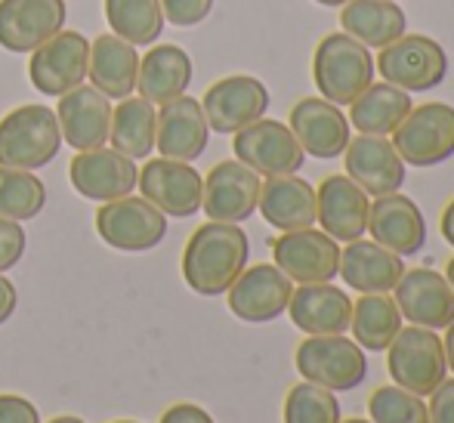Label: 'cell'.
<instances>
[{"label": "cell", "mask_w": 454, "mask_h": 423, "mask_svg": "<svg viewBox=\"0 0 454 423\" xmlns=\"http://www.w3.org/2000/svg\"><path fill=\"white\" fill-rule=\"evenodd\" d=\"M383 352H387V371L395 387L408 389V393L420 396V399H427L449 377L442 337L430 328L408 325L393 337V343Z\"/></svg>", "instance_id": "cell-4"}, {"label": "cell", "mask_w": 454, "mask_h": 423, "mask_svg": "<svg viewBox=\"0 0 454 423\" xmlns=\"http://www.w3.org/2000/svg\"><path fill=\"white\" fill-rule=\"evenodd\" d=\"M340 423H371V420H362V418H353V420H340Z\"/></svg>", "instance_id": "cell-49"}, {"label": "cell", "mask_w": 454, "mask_h": 423, "mask_svg": "<svg viewBox=\"0 0 454 423\" xmlns=\"http://www.w3.org/2000/svg\"><path fill=\"white\" fill-rule=\"evenodd\" d=\"M343 164H347V176L368 198L389 195V192H399L405 185L408 164L402 161L395 145L387 137L359 133L356 139H349L347 152H343Z\"/></svg>", "instance_id": "cell-20"}, {"label": "cell", "mask_w": 454, "mask_h": 423, "mask_svg": "<svg viewBox=\"0 0 454 423\" xmlns=\"http://www.w3.org/2000/svg\"><path fill=\"white\" fill-rule=\"evenodd\" d=\"M442 349H445V362H449V368L454 371V322L445 328V337H442Z\"/></svg>", "instance_id": "cell-45"}, {"label": "cell", "mask_w": 454, "mask_h": 423, "mask_svg": "<svg viewBox=\"0 0 454 423\" xmlns=\"http://www.w3.org/2000/svg\"><path fill=\"white\" fill-rule=\"evenodd\" d=\"M62 143H68L74 152H90L108 143L112 130V102L96 87H74L66 96H59L56 106Z\"/></svg>", "instance_id": "cell-23"}, {"label": "cell", "mask_w": 454, "mask_h": 423, "mask_svg": "<svg viewBox=\"0 0 454 423\" xmlns=\"http://www.w3.org/2000/svg\"><path fill=\"white\" fill-rule=\"evenodd\" d=\"M272 260L297 285H322L340 272V241L316 226L281 232L272 241Z\"/></svg>", "instance_id": "cell-10"}, {"label": "cell", "mask_w": 454, "mask_h": 423, "mask_svg": "<svg viewBox=\"0 0 454 423\" xmlns=\"http://www.w3.org/2000/svg\"><path fill=\"white\" fill-rule=\"evenodd\" d=\"M411 93L393 84H371L359 99L349 106V127L368 137H393L395 127L411 112Z\"/></svg>", "instance_id": "cell-31"}, {"label": "cell", "mask_w": 454, "mask_h": 423, "mask_svg": "<svg viewBox=\"0 0 454 423\" xmlns=\"http://www.w3.org/2000/svg\"><path fill=\"white\" fill-rule=\"evenodd\" d=\"M439 229H442V239L454 247V198H451L449 204H445L442 220H439Z\"/></svg>", "instance_id": "cell-44"}, {"label": "cell", "mask_w": 454, "mask_h": 423, "mask_svg": "<svg viewBox=\"0 0 454 423\" xmlns=\"http://www.w3.org/2000/svg\"><path fill=\"white\" fill-rule=\"evenodd\" d=\"M285 423H340L337 393L316 383H297L285 396Z\"/></svg>", "instance_id": "cell-36"}, {"label": "cell", "mask_w": 454, "mask_h": 423, "mask_svg": "<svg viewBox=\"0 0 454 423\" xmlns=\"http://www.w3.org/2000/svg\"><path fill=\"white\" fill-rule=\"evenodd\" d=\"M47 204V185L31 170L0 168V216L4 220H35Z\"/></svg>", "instance_id": "cell-35"}, {"label": "cell", "mask_w": 454, "mask_h": 423, "mask_svg": "<svg viewBox=\"0 0 454 423\" xmlns=\"http://www.w3.org/2000/svg\"><path fill=\"white\" fill-rule=\"evenodd\" d=\"M445 278H449V285H451V291H454V256L449 260V266H445Z\"/></svg>", "instance_id": "cell-46"}, {"label": "cell", "mask_w": 454, "mask_h": 423, "mask_svg": "<svg viewBox=\"0 0 454 423\" xmlns=\"http://www.w3.org/2000/svg\"><path fill=\"white\" fill-rule=\"evenodd\" d=\"M371 241L383 245L387 251L405 256H414L427 241V220L420 208L402 192H389L371 201L368 210V232Z\"/></svg>", "instance_id": "cell-22"}, {"label": "cell", "mask_w": 454, "mask_h": 423, "mask_svg": "<svg viewBox=\"0 0 454 423\" xmlns=\"http://www.w3.org/2000/svg\"><path fill=\"white\" fill-rule=\"evenodd\" d=\"M399 158L411 168H436L454 155V108L449 102H424L393 130Z\"/></svg>", "instance_id": "cell-7"}, {"label": "cell", "mask_w": 454, "mask_h": 423, "mask_svg": "<svg viewBox=\"0 0 454 423\" xmlns=\"http://www.w3.org/2000/svg\"><path fill=\"white\" fill-rule=\"evenodd\" d=\"M374 56L371 50L349 37L347 31H334L318 41L312 53V81L322 99L334 106H353L374 84Z\"/></svg>", "instance_id": "cell-2"}, {"label": "cell", "mask_w": 454, "mask_h": 423, "mask_svg": "<svg viewBox=\"0 0 454 423\" xmlns=\"http://www.w3.org/2000/svg\"><path fill=\"white\" fill-rule=\"evenodd\" d=\"M368 210L371 198L347 173L343 176L340 173L337 176H325L322 185L316 189V223L334 241L349 245V241L362 239L368 232Z\"/></svg>", "instance_id": "cell-21"}, {"label": "cell", "mask_w": 454, "mask_h": 423, "mask_svg": "<svg viewBox=\"0 0 454 423\" xmlns=\"http://www.w3.org/2000/svg\"><path fill=\"white\" fill-rule=\"evenodd\" d=\"M96 232L114 251L143 254L164 241L168 216L145 198L124 195L114 198V201H106L96 210Z\"/></svg>", "instance_id": "cell-8"}, {"label": "cell", "mask_w": 454, "mask_h": 423, "mask_svg": "<svg viewBox=\"0 0 454 423\" xmlns=\"http://www.w3.org/2000/svg\"><path fill=\"white\" fill-rule=\"evenodd\" d=\"M287 316L303 334H347L353 318V300L347 291L334 287L331 281L322 285H300L294 287Z\"/></svg>", "instance_id": "cell-25"}, {"label": "cell", "mask_w": 454, "mask_h": 423, "mask_svg": "<svg viewBox=\"0 0 454 423\" xmlns=\"http://www.w3.org/2000/svg\"><path fill=\"white\" fill-rule=\"evenodd\" d=\"M139 53L133 43L121 41L118 35H99L90 43V66L87 78L108 99H127L137 93Z\"/></svg>", "instance_id": "cell-28"}, {"label": "cell", "mask_w": 454, "mask_h": 423, "mask_svg": "<svg viewBox=\"0 0 454 423\" xmlns=\"http://www.w3.org/2000/svg\"><path fill=\"white\" fill-rule=\"evenodd\" d=\"M235 158L260 176H291L306 164V152L291 133V127L272 118H260L245 130L232 133Z\"/></svg>", "instance_id": "cell-9"}, {"label": "cell", "mask_w": 454, "mask_h": 423, "mask_svg": "<svg viewBox=\"0 0 454 423\" xmlns=\"http://www.w3.org/2000/svg\"><path fill=\"white\" fill-rule=\"evenodd\" d=\"M66 0H0V47L35 53L66 28Z\"/></svg>", "instance_id": "cell-18"}, {"label": "cell", "mask_w": 454, "mask_h": 423, "mask_svg": "<svg viewBox=\"0 0 454 423\" xmlns=\"http://www.w3.org/2000/svg\"><path fill=\"white\" fill-rule=\"evenodd\" d=\"M405 272V260L377 241L356 239L340 251V278L359 294H393Z\"/></svg>", "instance_id": "cell-26"}, {"label": "cell", "mask_w": 454, "mask_h": 423, "mask_svg": "<svg viewBox=\"0 0 454 423\" xmlns=\"http://www.w3.org/2000/svg\"><path fill=\"white\" fill-rule=\"evenodd\" d=\"M340 25L349 37H356L368 50H383L405 35L408 19L395 0H349L343 4Z\"/></svg>", "instance_id": "cell-30"}, {"label": "cell", "mask_w": 454, "mask_h": 423, "mask_svg": "<svg viewBox=\"0 0 454 423\" xmlns=\"http://www.w3.org/2000/svg\"><path fill=\"white\" fill-rule=\"evenodd\" d=\"M139 192L149 204H155L164 216H195L201 210L204 179L192 164L155 158L139 170Z\"/></svg>", "instance_id": "cell-16"}, {"label": "cell", "mask_w": 454, "mask_h": 423, "mask_svg": "<svg viewBox=\"0 0 454 423\" xmlns=\"http://www.w3.org/2000/svg\"><path fill=\"white\" fill-rule=\"evenodd\" d=\"M50 423H84L81 418H72V414H66V418H53Z\"/></svg>", "instance_id": "cell-47"}, {"label": "cell", "mask_w": 454, "mask_h": 423, "mask_svg": "<svg viewBox=\"0 0 454 423\" xmlns=\"http://www.w3.org/2000/svg\"><path fill=\"white\" fill-rule=\"evenodd\" d=\"M112 423H137V420H112Z\"/></svg>", "instance_id": "cell-50"}, {"label": "cell", "mask_w": 454, "mask_h": 423, "mask_svg": "<svg viewBox=\"0 0 454 423\" xmlns=\"http://www.w3.org/2000/svg\"><path fill=\"white\" fill-rule=\"evenodd\" d=\"M207 139H210V127L207 118H204L201 102L185 93L164 102L161 112H158V127H155V149L161 152V158L192 164L195 158L204 155Z\"/></svg>", "instance_id": "cell-24"}, {"label": "cell", "mask_w": 454, "mask_h": 423, "mask_svg": "<svg viewBox=\"0 0 454 423\" xmlns=\"http://www.w3.org/2000/svg\"><path fill=\"white\" fill-rule=\"evenodd\" d=\"M374 68L387 84L405 93H427V90H436L449 74V53L442 50V43L427 35H402L399 41L380 50Z\"/></svg>", "instance_id": "cell-6"}, {"label": "cell", "mask_w": 454, "mask_h": 423, "mask_svg": "<svg viewBox=\"0 0 454 423\" xmlns=\"http://www.w3.org/2000/svg\"><path fill=\"white\" fill-rule=\"evenodd\" d=\"M192 84V59L183 47L176 43H161L152 47L149 53L139 59L137 74V93L149 99L152 106H164V102L183 96Z\"/></svg>", "instance_id": "cell-29"}, {"label": "cell", "mask_w": 454, "mask_h": 423, "mask_svg": "<svg viewBox=\"0 0 454 423\" xmlns=\"http://www.w3.org/2000/svg\"><path fill=\"white\" fill-rule=\"evenodd\" d=\"M371 423H430L427 414V402L420 396L408 393V389L387 383L377 387L368 399Z\"/></svg>", "instance_id": "cell-37"}, {"label": "cell", "mask_w": 454, "mask_h": 423, "mask_svg": "<svg viewBox=\"0 0 454 423\" xmlns=\"http://www.w3.org/2000/svg\"><path fill=\"white\" fill-rule=\"evenodd\" d=\"M25 247H28L25 229L19 226L16 220H4V216H0V275L10 272V269L22 260Z\"/></svg>", "instance_id": "cell-39"}, {"label": "cell", "mask_w": 454, "mask_h": 423, "mask_svg": "<svg viewBox=\"0 0 454 423\" xmlns=\"http://www.w3.org/2000/svg\"><path fill=\"white\" fill-rule=\"evenodd\" d=\"M62 149L56 112L47 106H19L0 121V168H47Z\"/></svg>", "instance_id": "cell-3"}, {"label": "cell", "mask_w": 454, "mask_h": 423, "mask_svg": "<svg viewBox=\"0 0 454 423\" xmlns=\"http://www.w3.org/2000/svg\"><path fill=\"white\" fill-rule=\"evenodd\" d=\"M287 127L303 145L306 155L318 158V161H331V158L343 155L353 139V127L349 118L340 112V106L322 99V96H306L287 114Z\"/></svg>", "instance_id": "cell-17"}, {"label": "cell", "mask_w": 454, "mask_h": 423, "mask_svg": "<svg viewBox=\"0 0 454 423\" xmlns=\"http://www.w3.org/2000/svg\"><path fill=\"white\" fill-rule=\"evenodd\" d=\"M393 300L402 318L430 331H445L454 322V291L436 269H405L399 285L393 287Z\"/></svg>", "instance_id": "cell-15"}, {"label": "cell", "mask_w": 454, "mask_h": 423, "mask_svg": "<svg viewBox=\"0 0 454 423\" xmlns=\"http://www.w3.org/2000/svg\"><path fill=\"white\" fill-rule=\"evenodd\" d=\"M226 294L229 309H232L235 318L263 325L275 322V318L287 312L294 281L275 262H257V266H245V272L232 281V287Z\"/></svg>", "instance_id": "cell-13"}, {"label": "cell", "mask_w": 454, "mask_h": 423, "mask_svg": "<svg viewBox=\"0 0 454 423\" xmlns=\"http://www.w3.org/2000/svg\"><path fill=\"white\" fill-rule=\"evenodd\" d=\"M155 127L158 112L149 99L143 96H127L121 99L118 108H112V130H108V143L114 152L127 158H149L155 149Z\"/></svg>", "instance_id": "cell-32"}, {"label": "cell", "mask_w": 454, "mask_h": 423, "mask_svg": "<svg viewBox=\"0 0 454 423\" xmlns=\"http://www.w3.org/2000/svg\"><path fill=\"white\" fill-rule=\"evenodd\" d=\"M257 210L263 220L278 232H297V229L316 226V189L312 183L291 176H270L260 185Z\"/></svg>", "instance_id": "cell-27"}, {"label": "cell", "mask_w": 454, "mask_h": 423, "mask_svg": "<svg viewBox=\"0 0 454 423\" xmlns=\"http://www.w3.org/2000/svg\"><path fill=\"white\" fill-rule=\"evenodd\" d=\"M214 10V0H161V12L176 28H192L201 25Z\"/></svg>", "instance_id": "cell-38"}, {"label": "cell", "mask_w": 454, "mask_h": 423, "mask_svg": "<svg viewBox=\"0 0 454 423\" xmlns=\"http://www.w3.org/2000/svg\"><path fill=\"white\" fill-rule=\"evenodd\" d=\"M16 303H19V294H16V285H12L6 275H0V325H6L16 312Z\"/></svg>", "instance_id": "cell-43"}, {"label": "cell", "mask_w": 454, "mask_h": 423, "mask_svg": "<svg viewBox=\"0 0 454 423\" xmlns=\"http://www.w3.org/2000/svg\"><path fill=\"white\" fill-rule=\"evenodd\" d=\"M87 66H90V41L81 31H59L31 53L28 78L37 93L66 96L68 90L84 84Z\"/></svg>", "instance_id": "cell-11"}, {"label": "cell", "mask_w": 454, "mask_h": 423, "mask_svg": "<svg viewBox=\"0 0 454 423\" xmlns=\"http://www.w3.org/2000/svg\"><path fill=\"white\" fill-rule=\"evenodd\" d=\"M106 19L114 35L133 47L155 43L164 31L161 0H106Z\"/></svg>", "instance_id": "cell-34"}, {"label": "cell", "mask_w": 454, "mask_h": 423, "mask_svg": "<svg viewBox=\"0 0 454 423\" xmlns=\"http://www.w3.org/2000/svg\"><path fill=\"white\" fill-rule=\"evenodd\" d=\"M68 179H72L74 192L90 201H114V198H124L137 189L139 170L133 164V158L121 155L114 149H90L78 152L74 161L68 164Z\"/></svg>", "instance_id": "cell-19"}, {"label": "cell", "mask_w": 454, "mask_h": 423, "mask_svg": "<svg viewBox=\"0 0 454 423\" xmlns=\"http://www.w3.org/2000/svg\"><path fill=\"white\" fill-rule=\"evenodd\" d=\"M260 173H254L247 164L220 161L204 176L201 210L216 223H245L247 216L257 214L260 201Z\"/></svg>", "instance_id": "cell-14"}, {"label": "cell", "mask_w": 454, "mask_h": 423, "mask_svg": "<svg viewBox=\"0 0 454 423\" xmlns=\"http://www.w3.org/2000/svg\"><path fill=\"white\" fill-rule=\"evenodd\" d=\"M158 423H214L204 408L192 405V402H176V405H170L168 411L161 414V420Z\"/></svg>", "instance_id": "cell-42"}, {"label": "cell", "mask_w": 454, "mask_h": 423, "mask_svg": "<svg viewBox=\"0 0 454 423\" xmlns=\"http://www.w3.org/2000/svg\"><path fill=\"white\" fill-rule=\"evenodd\" d=\"M0 423H41V414L22 396L0 393Z\"/></svg>", "instance_id": "cell-41"}, {"label": "cell", "mask_w": 454, "mask_h": 423, "mask_svg": "<svg viewBox=\"0 0 454 423\" xmlns=\"http://www.w3.org/2000/svg\"><path fill=\"white\" fill-rule=\"evenodd\" d=\"M201 108L210 130L232 137V133L245 130L254 121L266 118L270 90H266L263 81L251 78V74H229V78L207 87Z\"/></svg>", "instance_id": "cell-12"}, {"label": "cell", "mask_w": 454, "mask_h": 423, "mask_svg": "<svg viewBox=\"0 0 454 423\" xmlns=\"http://www.w3.org/2000/svg\"><path fill=\"white\" fill-rule=\"evenodd\" d=\"M427 414H430V423H454V377L449 380L445 377L430 396H427Z\"/></svg>", "instance_id": "cell-40"}, {"label": "cell", "mask_w": 454, "mask_h": 423, "mask_svg": "<svg viewBox=\"0 0 454 423\" xmlns=\"http://www.w3.org/2000/svg\"><path fill=\"white\" fill-rule=\"evenodd\" d=\"M402 312L389 294H362L353 303L349 331L364 352H383L402 331Z\"/></svg>", "instance_id": "cell-33"}, {"label": "cell", "mask_w": 454, "mask_h": 423, "mask_svg": "<svg viewBox=\"0 0 454 423\" xmlns=\"http://www.w3.org/2000/svg\"><path fill=\"white\" fill-rule=\"evenodd\" d=\"M297 371L303 380L325 387L331 393H347L356 389L368 374V358L356 340L343 334H318L306 337L297 346Z\"/></svg>", "instance_id": "cell-5"}, {"label": "cell", "mask_w": 454, "mask_h": 423, "mask_svg": "<svg viewBox=\"0 0 454 423\" xmlns=\"http://www.w3.org/2000/svg\"><path fill=\"white\" fill-rule=\"evenodd\" d=\"M316 4H322V6H343V4H349V0H316Z\"/></svg>", "instance_id": "cell-48"}, {"label": "cell", "mask_w": 454, "mask_h": 423, "mask_svg": "<svg viewBox=\"0 0 454 423\" xmlns=\"http://www.w3.org/2000/svg\"><path fill=\"white\" fill-rule=\"evenodd\" d=\"M251 241L239 223H204L189 235L183 251V278L201 297H220L245 272Z\"/></svg>", "instance_id": "cell-1"}]
</instances>
